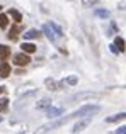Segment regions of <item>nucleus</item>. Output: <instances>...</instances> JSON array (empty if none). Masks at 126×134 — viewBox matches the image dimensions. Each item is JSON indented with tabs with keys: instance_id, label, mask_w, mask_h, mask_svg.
Segmentation results:
<instances>
[{
	"instance_id": "nucleus-20",
	"label": "nucleus",
	"mask_w": 126,
	"mask_h": 134,
	"mask_svg": "<svg viewBox=\"0 0 126 134\" xmlns=\"http://www.w3.org/2000/svg\"><path fill=\"white\" fill-rule=\"evenodd\" d=\"M7 105H9V100H7V98H0V112L5 110Z\"/></svg>"
},
{
	"instance_id": "nucleus-13",
	"label": "nucleus",
	"mask_w": 126,
	"mask_h": 134,
	"mask_svg": "<svg viewBox=\"0 0 126 134\" xmlns=\"http://www.w3.org/2000/svg\"><path fill=\"white\" fill-rule=\"evenodd\" d=\"M114 46L118 48V51H119V53H123L124 49H126V44H124L123 37H116V39H114Z\"/></svg>"
},
{
	"instance_id": "nucleus-4",
	"label": "nucleus",
	"mask_w": 126,
	"mask_h": 134,
	"mask_svg": "<svg viewBox=\"0 0 126 134\" xmlns=\"http://www.w3.org/2000/svg\"><path fill=\"white\" fill-rule=\"evenodd\" d=\"M9 75H10V65L5 59H0V76H2V78H7Z\"/></svg>"
},
{
	"instance_id": "nucleus-24",
	"label": "nucleus",
	"mask_w": 126,
	"mask_h": 134,
	"mask_svg": "<svg viewBox=\"0 0 126 134\" xmlns=\"http://www.w3.org/2000/svg\"><path fill=\"white\" fill-rule=\"evenodd\" d=\"M0 10H2V5H0Z\"/></svg>"
},
{
	"instance_id": "nucleus-7",
	"label": "nucleus",
	"mask_w": 126,
	"mask_h": 134,
	"mask_svg": "<svg viewBox=\"0 0 126 134\" xmlns=\"http://www.w3.org/2000/svg\"><path fill=\"white\" fill-rule=\"evenodd\" d=\"M124 119H126V112H119V114L113 115V117H107L106 122L107 124H114V122H121V121H124Z\"/></svg>"
},
{
	"instance_id": "nucleus-22",
	"label": "nucleus",
	"mask_w": 126,
	"mask_h": 134,
	"mask_svg": "<svg viewBox=\"0 0 126 134\" xmlns=\"http://www.w3.org/2000/svg\"><path fill=\"white\" fill-rule=\"evenodd\" d=\"M126 132V126H121V127L116 129V134H124Z\"/></svg>"
},
{
	"instance_id": "nucleus-23",
	"label": "nucleus",
	"mask_w": 126,
	"mask_h": 134,
	"mask_svg": "<svg viewBox=\"0 0 126 134\" xmlns=\"http://www.w3.org/2000/svg\"><path fill=\"white\" fill-rule=\"evenodd\" d=\"M0 93H5V87H0Z\"/></svg>"
},
{
	"instance_id": "nucleus-5",
	"label": "nucleus",
	"mask_w": 126,
	"mask_h": 134,
	"mask_svg": "<svg viewBox=\"0 0 126 134\" xmlns=\"http://www.w3.org/2000/svg\"><path fill=\"white\" fill-rule=\"evenodd\" d=\"M44 85L48 87V90H53V92H55V90H60L61 87H63V83L55 82L53 78H46V80H44Z\"/></svg>"
},
{
	"instance_id": "nucleus-11",
	"label": "nucleus",
	"mask_w": 126,
	"mask_h": 134,
	"mask_svg": "<svg viewBox=\"0 0 126 134\" xmlns=\"http://www.w3.org/2000/svg\"><path fill=\"white\" fill-rule=\"evenodd\" d=\"M94 14H96V17H101V19H109L111 17V12L106 10V9H97Z\"/></svg>"
},
{
	"instance_id": "nucleus-17",
	"label": "nucleus",
	"mask_w": 126,
	"mask_h": 134,
	"mask_svg": "<svg viewBox=\"0 0 126 134\" xmlns=\"http://www.w3.org/2000/svg\"><path fill=\"white\" fill-rule=\"evenodd\" d=\"M7 26H9V17H7L5 14H0V27H2V29H7Z\"/></svg>"
},
{
	"instance_id": "nucleus-21",
	"label": "nucleus",
	"mask_w": 126,
	"mask_h": 134,
	"mask_svg": "<svg viewBox=\"0 0 126 134\" xmlns=\"http://www.w3.org/2000/svg\"><path fill=\"white\" fill-rule=\"evenodd\" d=\"M65 83L66 85H75L77 83V76H68V78H65Z\"/></svg>"
},
{
	"instance_id": "nucleus-10",
	"label": "nucleus",
	"mask_w": 126,
	"mask_h": 134,
	"mask_svg": "<svg viewBox=\"0 0 126 134\" xmlns=\"http://www.w3.org/2000/svg\"><path fill=\"white\" fill-rule=\"evenodd\" d=\"M63 114V109H56V107H53V109H48V112H46V115L50 119H53V117H58V115H61Z\"/></svg>"
},
{
	"instance_id": "nucleus-12",
	"label": "nucleus",
	"mask_w": 126,
	"mask_h": 134,
	"mask_svg": "<svg viewBox=\"0 0 126 134\" xmlns=\"http://www.w3.org/2000/svg\"><path fill=\"white\" fill-rule=\"evenodd\" d=\"M10 56V48L9 46H0V59H7Z\"/></svg>"
},
{
	"instance_id": "nucleus-3",
	"label": "nucleus",
	"mask_w": 126,
	"mask_h": 134,
	"mask_svg": "<svg viewBox=\"0 0 126 134\" xmlns=\"http://www.w3.org/2000/svg\"><path fill=\"white\" fill-rule=\"evenodd\" d=\"M43 31H44V34L48 36V39H50L51 43H56V37H58V34L55 32V29L50 26V24H46V26L43 27Z\"/></svg>"
},
{
	"instance_id": "nucleus-1",
	"label": "nucleus",
	"mask_w": 126,
	"mask_h": 134,
	"mask_svg": "<svg viewBox=\"0 0 126 134\" xmlns=\"http://www.w3.org/2000/svg\"><path fill=\"white\" fill-rule=\"evenodd\" d=\"M99 110H101L99 105L87 104V105H83V107H80L78 110L73 112V114H72V119H75V117H83V115H90V114H96V112H99Z\"/></svg>"
},
{
	"instance_id": "nucleus-19",
	"label": "nucleus",
	"mask_w": 126,
	"mask_h": 134,
	"mask_svg": "<svg viewBox=\"0 0 126 134\" xmlns=\"http://www.w3.org/2000/svg\"><path fill=\"white\" fill-rule=\"evenodd\" d=\"M82 3H83V7H94L99 3V0H82Z\"/></svg>"
},
{
	"instance_id": "nucleus-2",
	"label": "nucleus",
	"mask_w": 126,
	"mask_h": 134,
	"mask_svg": "<svg viewBox=\"0 0 126 134\" xmlns=\"http://www.w3.org/2000/svg\"><path fill=\"white\" fill-rule=\"evenodd\" d=\"M14 63H15L17 66H27L31 63V58L27 56V53H19V54H15L14 56Z\"/></svg>"
},
{
	"instance_id": "nucleus-8",
	"label": "nucleus",
	"mask_w": 126,
	"mask_h": 134,
	"mask_svg": "<svg viewBox=\"0 0 126 134\" xmlns=\"http://www.w3.org/2000/svg\"><path fill=\"white\" fill-rule=\"evenodd\" d=\"M89 122H90V119H82L80 122H77L75 126H73V129H72V132H80L82 129H85L87 126H89Z\"/></svg>"
},
{
	"instance_id": "nucleus-14",
	"label": "nucleus",
	"mask_w": 126,
	"mask_h": 134,
	"mask_svg": "<svg viewBox=\"0 0 126 134\" xmlns=\"http://www.w3.org/2000/svg\"><path fill=\"white\" fill-rule=\"evenodd\" d=\"M20 48H22V51H24V53H27V54H29V53H34V51H36V46H34L33 43H24L22 46H20Z\"/></svg>"
},
{
	"instance_id": "nucleus-15",
	"label": "nucleus",
	"mask_w": 126,
	"mask_h": 134,
	"mask_svg": "<svg viewBox=\"0 0 126 134\" xmlns=\"http://www.w3.org/2000/svg\"><path fill=\"white\" fill-rule=\"evenodd\" d=\"M39 36H41V34L38 32L36 29H31V31H27V32L24 34V37H26V39H38Z\"/></svg>"
},
{
	"instance_id": "nucleus-6",
	"label": "nucleus",
	"mask_w": 126,
	"mask_h": 134,
	"mask_svg": "<svg viewBox=\"0 0 126 134\" xmlns=\"http://www.w3.org/2000/svg\"><path fill=\"white\" fill-rule=\"evenodd\" d=\"M19 34H20V27L17 26V22H15V26H12V29L9 31V34H7V37H9L10 41H17V37H19Z\"/></svg>"
},
{
	"instance_id": "nucleus-9",
	"label": "nucleus",
	"mask_w": 126,
	"mask_h": 134,
	"mask_svg": "<svg viewBox=\"0 0 126 134\" xmlns=\"http://www.w3.org/2000/svg\"><path fill=\"white\" fill-rule=\"evenodd\" d=\"M99 93H94V92H87V93H78L73 97V100H83V98H97Z\"/></svg>"
},
{
	"instance_id": "nucleus-16",
	"label": "nucleus",
	"mask_w": 126,
	"mask_h": 134,
	"mask_svg": "<svg viewBox=\"0 0 126 134\" xmlns=\"http://www.w3.org/2000/svg\"><path fill=\"white\" fill-rule=\"evenodd\" d=\"M9 15L12 17V19L15 20L17 24H19L20 20H22V14H20V12H17V10H14V9H12V10H10V12H9Z\"/></svg>"
},
{
	"instance_id": "nucleus-18",
	"label": "nucleus",
	"mask_w": 126,
	"mask_h": 134,
	"mask_svg": "<svg viewBox=\"0 0 126 134\" xmlns=\"http://www.w3.org/2000/svg\"><path fill=\"white\" fill-rule=\"evenodd\" d=\"M51 105V100H48V98H44V100H41L39 104H38V109H46Z\"/></svg>"
}]
</instances>
